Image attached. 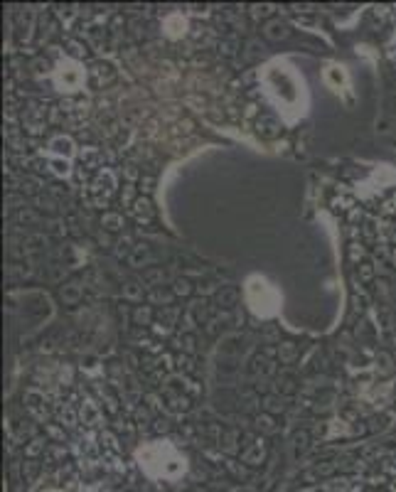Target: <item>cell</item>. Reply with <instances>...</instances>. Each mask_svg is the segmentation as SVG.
Masks as SVG:
<instances>
[{
  "instance_id": "cell-23",
  "label": "cell",
  "mask_w": 396,
  "mask_h": 492,
  "mask_svg": "<svg viewBox=\"0 0 396 492\" xmlns=\"http://www.w3.org/2000/svg\"><path fill=\"white\" fill-rule=\"evenodd\" d=\"M153 185H155V180H153L150 175L141 177V190H143V192H150V190H153Z\"/></svg>"
},
{
  "instance_id": "cell-27",
  "label": "cell",
  "mask_w": 396,
  "mask_h": 492,
  "mask_svg": "<svg viewBox=\"0 0 396 492\" xmlns=\"http://www.w3.org/2000/svg\"><path fill=\"white\" fill-rule=\"evenodd\" d=\"M394 345H396V335H394Z\"/></svg>"
},
{
  "instance_id": "cell-14",
  "label": "cell",
  "mask_w": 396,
  "mask_h": 492,
  "mask_svg": "<svg viewBox=\"0 0 396 492\" xmlns=\"http://www.w3.org/2000/svg\"><path fill=\"white\" fill-rule=\"evenodd\" d=\"M35 204H37V209H40V212H47V214H55V212H57L55 200H50V197H37Z\"/></svg>"
},
{
  "instance_id": "cell-13",
  "label": "cell",
  "mask_w": 396,
  "mask_h": 492,
  "mask_svg": "<svg viewBox=\"0 0 396 492\" xmlns=\"http://www.w3.org/2000/svg\"><path fill=\"white\" fill-rule=\"evenodd\" d=\"M172 293H175V295H190V293H192V283H190L187 278H177L175 286H172Z\"/></svg>"
},
{
  "instance_id": "cell-16",
  "label": "cell",
  "mask_w": 396,
  "mask_h": 492,
  "mask_svg": "<svg viewBox=\"0 0 396 492\" xmlns=\"http://www.w3.org/2000/svg\"><path fill=\"white\" fill-rule=\"evenodd\" d=\"M138 261H148V246H145V244H141V246H136V249H133V256H131V263L136 266Z\"/></svg>"
},
{
  "instance_id": "cell-9",
  "label": "cell",
  "mask_w": 396,
  "mask_h": 492,
  "mask_svg": "<svg viewBox=\"0 0 396 492\" xmlns=\"http://www.w3.org/2000/svg\"><path fill=\"white\" fill-rule=\"evenodd\" d=\"M123 298H126V300H143V286L141 283H136V281L126 283V286H123Z\"/></svg>"
},
{
  "instance_id": "cell-25",
  "label": "cell",
  "mask_w": 396,
  "mask_h": 492,
  "mask_svg": "<svg viewBox=\"0 0 396 492\" xmlns=\"http://www.w3.org/2000/svg\"><path fill=\"white\" fill-rule=\"evenodd\" d=\"M123 200H126V202H131V204L136 202V200H133V185H126V190H123Z\"/></svg>"
},
{
  "instance_id": "cell-4",
  "label": "cell",
  "mask_w": 396,
  "mask_h": 492,
  "mask_svg": "<svg viewBox=\"0 0 396 492\" xmlns=\"http://www.w3.org/2000/svg\"><path fill=\"white\" fill-rule=\"evenodd\" d=\"M131 209H133V214L138 217V219H150L153 217V204L148 197H138L136 202L131 204Z\"/></svg>"
},
{
  "instance_id": "cell-1",
  "label": "cell",
  "mask_w": 396,
  "mask_h": 492,
  "mask_svg": "<svg viewBox=\"0 0 396 492\" xmlns=\"http://www.w3.org/2000/svg\"><path fill=\"white\" fill-rule=\"evenodd\" d=\"M91 192H94V204H106L109 200V195L113 192V175L109 170H104V173L96 175V180H94V185H91Z\"/></svg>"
},
{
  "instance_id": "cell-7",
  "label": "cell",
  "mask_w": 396,
  "mask_h": 492,
  "mask_svg": "<svg viewBox=\"0 0 396 492\" xmlns=\"http://www.w3.org/2000/svg\"><path fill=\"white\" fill-rule=\"evenodd\" d=\"M258 131H261L263 136L273 138V136H278V133H281V126H278L273 118H258Z\"/></svg>"
},
{
  "instance_id": "cell-19",
  "label": "cell",
  "mask_w": 396,
  "mask_h": 492,
  "mask_svg": "<svg viewBox=\"0 0 396 492\" xmlns=\"http://www.w3.org/2000/svg\"><path fill=\"white\" fill-rule=\"evenodd\" d=\"M256 423H258V426H263L266 431H271V428H273V418H271V413H263V416H256Z\"/></svg>"
},
{
  "instance_id": "cell-26",
  "label": "cell",
  "mask_w": 396,
  "mask_h": 492,
  "mask_svg": "<svg viewBox=\"0 0 396 492\" xmlns=\"http://www.w3.org/2000/svg\"><path fill=\"white\" fill-rule=\"evenodd\" d=\"M391 263L396 266V249H394V254H391Z\"/></svg>"
},
{
  "instance_id": "cell-6",
  "label": "cell",
  "mask_w": 396,
  "mask_h": 492,
  "mask_svg": "<svg viewBox=\"0 0 396 492\" xmlns=\"http://www.w3.org/2000/svg\"><path fill=\"white\" fill-rule=\"evenodd\" d=\"M263 32H266V37L278 40V37H285V35H288V25L281 23V20H268L266 28H263Z\"/></svg>"
},
{
  "instance_id": "cell-2",
  "label": "cell",
  "mask_w": 396,
  "mask_h": 492,
  "mask_svg": "<svg viewBox=\"0 0 396 492\" xmlns=\"http://www.w3.org/2000/svg\"><path fill=\"white\" fill-rule=\"evenodd\" d=\"M236 298H239V290L234 288V286H224V288L217 293L219 308H234V305H236Z\"/></svg>"
},
{
  "instance_id": "cell-20",
  "label": "cell",
  "mask_w": 396,
  "mask_h": 492,
  "mask_svg": "<svg viewBox=\"0 0 396 492\" xmlns=\"http://www.w3.org/2000/svg\"><path fill=\"white\" fill-rule=\"evenodd\" d=\"M359 276H362V281H371V276H374L371 263H362V266H359Z\"/></svg>"
},
{
  "instance_id": "cell-10",
  "label": "cell",
  "mask_w": 396,
  "mask_h": 492,
  "mask_svg": "<svg viewBox=\"0 0 396 492\" xmlns=\"http://www.w3.org/2000/svg\"><path fill=\"white\" fill-rule=\"evenodd\" d=\"M153 320V310L148 308V305H138L136 310H133V322L136 325H148Z\"/></svg>"
},
{
  "instance_id": "cell-22",
  "label": "cell",
  "mask_w": 396,
  "mask_h": 492,
  "mask_svg": "<svg viewBox=\"0 0 396 492\" xmlns=\"http://www.w3.org/2000/svg\"><path fill=\"white\" fill-rule=\"evenodd\" d=\"M180 342H182L180 347H185L187 352H195V337H192V335H185V337H180Z\"/></svg>"
},
{
  "instance_id": "cell-11",
  "label": "cell",
  "mask_w": 396,
  "mask_h": 492,
  "mask_svg": "<svg viewBox=\"0 0 396 492\" xmlns=\"http://www.w3.org/2000/svg\"><path fill=\"white\" fill-rule=\"evenodd\" d=\"M50 145L55 148V150H57V153H59V155H69V153H72V148H74V145H72V141H69V138H64V136H59V138H55V141H52V143H50Z\"/></svg>"
},
{
  "instance_id": "cell-3",
  "label": "cell",
  "mask_w": 396,
  "mask_h": 492,
  "mask_svg": "<svg viewBox=\"0 0 396 492\" xmlns=\"http://www.w3.org/2000/svg\"><path fill=\"white\" fill-rule=\"evenodd\" d=\"M101 227H104L106 232H121V229H123V217H121L118 212H106V214L101 217Z\"/></svg>"
},
{
  "instance_id": "cell-5",
  "label": "cell",
  "mask_w": 396,
  "mask_h": 492,
  "mask_svg": "<svg viewBox=\"0 0 396 492\" xmlns=\"http://www.w3.org/2000/svg\"><path fill=\"white\" fill-rule=\"evenodd\" d=\"M101 153L96 150V148H86V150H82V165L84 168H89V170H96L99 165H101Z\"/></svg>"
},
{
  "instance_id": "cell-18",
  "label": "cell",
  "mask_w": 396,
  "mask_h": 492,
  "mask_svg": "<svg viewBox=\"0 0 396 492\" xmlns=\"http://www.w3.org/2000/svg\"><path fill=\"white\" fill-rule=\"evenodd\" d=\"M37 190H40V182H37V180H32V177H25V180H23V192H25V195H35Z\"/></svg>"
},
{
  "instance_id": "cell-15",
  "label": "cell",
  "mask_w": 396,
  "mask_h": 492,
  "mask_svg": "<svg viewBox=\"0 0 396 492\" xmlns=\"http://www.w3.org/2000/svg\"><path fill=\"white\" fill-rule=\"evenodd\" d=\"M79 293H82V290H79L77 283H69V286H64V288H62V298H64L67 303H74V300L79 298Z\"/></svg>"
},
{
  "instance_id": "cell-21",
  "label": "cell",
  "mask_w": 396,
  "mask_h": 492,
  "mask_svg": "<svg viewBox=\"0 0 396 492\" xmlns=\"http://www.w3.org/2000/svg\"><path fill=\"white\" fill-rule=\"evenodd\" d=\"M278 389H283L285 394H290L295 386H293V379L290 376H283V379H278Z\"/></svg>"
},
{
  "instance_id": "cell-12",
  "label": "cell",
  "mask_w": 396,
  "mask_h": 492,
  "mask_svg": "<svg viewBox=\"0 0 396 492\" xmlns=\"http://www.w3.org/2000/svg\"><path fill=\"white\" fill-rule=\"evenodd\" d=\"M295 352H298V349H295V345H293V342H283L281 347H278V357H281L283 364H288V362L295 357Z\"/></svg>"
},
{
  "instance_id": "cell-24",
  "label": "cell",
  "mask_w": 396,
  "mask_h": 492,
  "mask_svg": "<svg viewBox=\"0 0 396 492\" xmlns=\"http://www.w3.org/2000/svg\"><path fill=\"white\" fill-rule=\"evenodd\" d=\"M160 278H163V271H148V273H145V281H148V283H155V281H160Z\"/></svg>"
},
{
  "instance_id": "cell-17",
  "label": "cell",
  "mask_w": 396,
  "mask_h": 492,
  "mask_svg": "<svg viewBox=\"0 0 396 492\" xmlns=\"http://www.w3.org/2000/svg\"><path fill=\"white\" fill-rule=\"evenodd\" d=\"M219 50H222L224 57H234V55H236V40H224V42L219 45Z\"/></svg>"
},
{
  "instance_id": "cell-8",
  "label": "cell",
  "mask_w": 396,
  "mask_h": 492,
  "mask_svg": "<svg viewBox=\"0 0 396 492\" xmlns=\"http://www.w3.org/2000/svg\"><path fill=\"white\" fill-rule=\"evenodd\" d=\"M283 408H285L283 396H266L263 399V411L266 413H283Z\"/></svg>"
}]
</instances>
